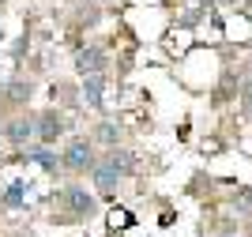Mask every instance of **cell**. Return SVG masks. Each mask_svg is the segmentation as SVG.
I'll list each match as a JSON object with an SVG mask.
<instances>
[{
	"label": "cell",
	"instance_id": "cell-1",
	"mask_svg": "<svg viewBox=\"0 0 252 237\" xmlns=\"http://www.w3.org/2000/svg\"><path fill=\"white\" fill-rule=\"evenodd\" d=\"M57 203L68 211V218H91V215H98L94 196H91L83 185H68V188H61V192H57Z\"/></svg>",
	"mask_w": 252,
	"mask_h": 237
},
{
	"label": "cell",
	"instance_id": "cell-2",
	"mask_svg": "<svg viewBox=\"0 0 252 237\" xmlns=\"http://www.w3.org/2000/svg\"><path fill=\"white\" fill-rule=\"evenodd\" d=\"M94 147L87 143L83 135H75L72 143L64 147V155H61V166L68 169V173H87V169H94Z\"/></svg>",
	"mask_w": 252,
	"mask_h": 237
},
{
	"label": "cell",
	"instance_id": "cell-3",
	"mask_svg": "<svg viewBox=\"0 0 252 237\" xmlns=\"http://www.w3.org/2000/svg\"><path fill=\"white\" fill-rule=\"evenodd\" d=\"M64 128H68L64 117L49 109V113H42L38 121H34V139H42V143H57V139L64 135Z\"/></svg>",
	"mask_w": 252,
	"mask_h": 237
},
{
	"label": "cell",
	"instance_id": "cell-4",
	"mask_svg": "<svg viewBox=\"0 0 252 237\" xmlns=\"http://www.w3.org/2000/svg\"><path fill=\"white\" fill-rule=\"evenodd\" d=\"M75 72L79 75H91V72H105V53L98 45H83L75 53Z\"/></svg>",
	"mask_w": 252,
	"mask_h": 237
},
{
	"label": "cell",
	"instance_id": "cell-5",
	"mask_svg": "<svg viewBox=\"0 0 252 237\" xmlns=\"http://www.w3.org/2000/svg\"><path fill=\"white\" fill-rule=\"evenodd\" d=\"M27 158H31L34 166H42L45 173H53V177L64 169V166H61V155H53V147H49V143H42V147H27Z\"/></svg>",
	"mask_w": 252,
	"mask_h": 237
},
{
	"label": "cell",
	"instance_id": "cell-6",
	"mask_svg": "<svg viewBox=\"0 0 252 237\" xmlns=\"http://www.w3.org/2000/svg\"><path fill=\"white\" fill-rule=\"evenodd\" d=\"M102 91H105V72H91V75H83V98H87V105L102 109Z\"/></svg>",
	"mask_w": 252,
	"mask_h": 237
},
{
	"label": "cell",
	"instance_id": "cell-7",
	"mask_svg": "<svg viewBox=\"0 0 252 237\" xmlns=\"http://www.w3.org/2000/svg\"><path fill=\"white\" fill-rule=\"evenodd\" d=\"M4 135H8L15 147H27L34 139V121H8V128H4Z\"/></svg>",
	"mask_w": 252,
	"mask_h": 237
},
{
	"label": "cell",
	"instance_id": "cell-8",
	"mask_svg": "<svg viewBox=\"0 0 252 237\" xmlns=\"http://www.w3.org/2000/svg\"><path fill=\"white\" fill-rule=\"evenodd\" d=\"M91 177H94V185L102 188V192H113L117 181H121V173H117L109 162H94V169H91Z\"/></svg>",
	"mask_w": 252,
	"mask_h": 237
},
{
	"label": "cell",
	"instance_id": "cell-9",
	"mask_svg": "<svg viewBox=\"0 0 252 237\" xmlns=\"http://www.w3.org/2000/svg\"><path fill=\"white\" fill-rule=\"evenodd\" d=\"M105 162L113 166L121 177H128L136 169V158H132V151H125V147H109V158H105Z\"/></svg>",
	"mask_w": 252,
	"mask_h": 237
},
{
	"label": "cell",
	"instance_id": "cell-10",
	"mask_svg": "<svg viewBox=\"0 0 252 237\" xmlns=\"http://www.w3.org/2000/svg\"><path fill=\"white\" fill-rule=\"evenodd\" d=\"M23 203H27V181H11V185H8V192H4V207L19 211Z\"/></svg>",
	"mask_w": 252,
	"mask_h": 237
},
{
	"label": "cell",
	"instance_id": "cell-11",
	"mask_svg": "<svg viewBox=\"0 0 252 237\" xmlns=\"http://www.w3.org/2000/svg\"><path fill=\"white\" fill-rule=\"evenodd\" d=\"M98 135H102V139H105L109 147H117V143H121V128H117L113 121H105L102 128H98Z\"/></svg>",
	"mask_w": 252,
	"mask_h": 237
},
{
	"label": "cell",
	"instance_id": "cell-12",
	"mask_svg": "<svg viewBox=\"0 0 252 237\" xmlns=\"http://www.w3.org/2000/svg\"><path fill=\"white\" fill-rule=\"evenodd\" d=\"M233 203L241 207V211H249V215H252V188H237V196H233Z\"/></svg>",
	"mask_w": 252,
	"mask_h": 237
},
{
	"label": "cell",
	"instance_id": "cell-13",
	"mask_svg": "<svg viewBox=\"0 0 252 237\" xmlns=\"http://www.w3.org/2000/svg\"><path fill=\"white\" fill-rule=\"evenodd\" d=\"M31 98V83H11V102H27Z\"/></svg>",
	"mask_w": 252,
	"mask_h": 237
},
{
	"label": "cell",
	"instance_id": "cell-14",
	"mask_svg": "<svg viewBox=\"0 0 252 237\" xmlns=\"http://www.w3.org/2000/svg\"><path fill=\"white\" fill-rule=\"evenodd\" d=\"M249 109H252V98H249Z\"/></svg>",
	"mask_w": 252,
	"mask_h": 237
}]
</instances>
